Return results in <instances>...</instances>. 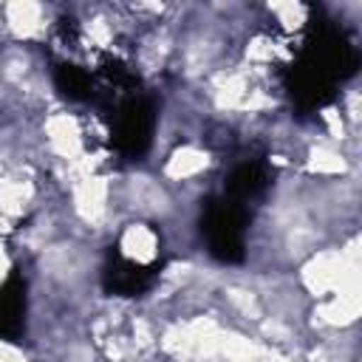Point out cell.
I'll use <instances>...</instances> for the list:
<instances>
[{"instance_id": "obj_1", "label": "cell", "mask_w": 362, "mask_h": 362, "mask_svg": "<svg viewBox=\"0 0 362 362\" xmlns=\"http://www.w3.org/2000/svg\"><path fill=\"white\" fill-rule=\"evenodd\" d=\"M20 286L17 288H3L0 291V334H11L20 325V314H23V297H20Z\"/></svg>"}]
</instances>
